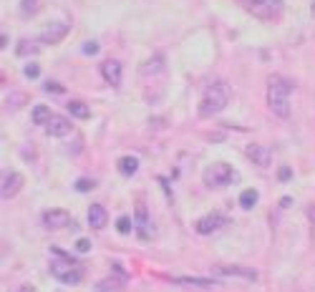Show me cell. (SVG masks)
<instances>
[{"mask_svg": "<svg viewBox=\"0 0 315 292\" xmlns=\"http://www.w3.org/2000/svg\"><path fill=\"white\" fill-rule=\"evenodd\" d=\"M229 96H232V91H229L227 83H212V86L204 91L202 101H199V116L209 118V116L220 114L229 103Z\"/></svg>", "mask_w": 315, "mask_h": 292, "instance_id": "cell-3", "label": "cell"}, {"mask_svg": "<svg viewBox=\"0 0 315 292\" xmlns=\"http://www.w3.org/2000/svg\"><path fill=\"white\" fill-rule=\"evenodd\" d=\"M136 169H139V159H134V156H124V159H119V172H121L124 176L136 174Z\"/></svg>", "mask_w": 315, "mask_h": 292, "instance_id": "cell-16", "label": "cell"}, {"mask_svg": "<svg viewBox=\"0 0 315 292\" xmlns=\"http://www.w3.org/2000/svg\"><path fill=\"white\" fill-rule=\"evenodd\" d=\"M280 206H283V209H287V206H292V199H290V197H283Z\"/></svg>", "mask_w": 315, "mask_h": 292, "instance_id": "cell-32", "label": "cell"}, {"mask_svg": "<svg viewBox=\"0 0 315 292\" xmlns=\"http://www.w3.org/2000/svg\"><path fill=\"white\" fill-rule=\"evenodd\" d=\"M20 186H23V176L18 172H5L3 174V199L8 202L10 197H15L20 192Z\"/></svg>", "mask_w": 315, "mask_h": 292, "instance_id": "cell-12", "label": "cell"}, {"mask_svg": "<svg viewBox=\"0 0 315 292\" xmlns=\"http://www.w3.org/2000/svg\"><path fill=\"white\" fill-rule=\"evenodd\" d=\"M212 272L220 277H242V280H257V272L250 267H240V264H215Z\"/></svg>", "mask_w": 315, "mask_h": 292, "instance_id": "cell-6", "label": "cell"}, {"mask_svg": "<svg viewBox=\"0 0 315 292\" xmlns=\"http://www.w3.org/2000/svg\"><path fill=\"white\" fill-rule=\"evenodd\" d=\"M68 33V23H51L43 33H40V43H61L63 38H66Z\"/></svg>", "mask_w": 315, "mask_h": 292, "instance_id": "cell-10", "label": "cell"}, {"mask_svg": "<svg viewBox=\"0 0 315 292\" xmlns=\"http://www.w3.org/2000/svg\"><path fill=\"white\" fill-rule=\"evenodd\" d=\"M247 156L252 159V164H257V166H270L272 164V151L262 144H250L247 146Z\"/></svg>", "mask_w": 315, "mask_h": 292, "instance_id": "cell-11", "label": "cell"}, {"mask_svg": "<svg viewBox=\"0 0 315 292\" xmlns=\"http://www.w3.org/2000/svg\"><path fill=\"white\" fill-rule=\"evenodd\" d=\"M23 73H26V78H38V76H40V68H38L35 63H28V66L23 68Z\"/></svg>", "mask_w": 315, "mask_h": 292, "instance_id": "cell-26", "label": "cell"}, {"mask_svg": "<svg viewBox=\"0 0 315 292\" xmlns=\"http://www.w3.org/2000/svg\"><path fill=\"white\" fill-rule=\"evenodd\" d=\"M161 68H164V58H161V56H154V58H149V60L141 66V73H144V76H152V73H159Z\"/></svg>", "mask_w": 315, "mask_h": 292, "instance_id": "cell-20", "label": "cell"}, {"mask_svg": "<svg viewBox=\"0 0 315 292\" xmlns=\"http://www.w3.org/2000/svg\"><path fill=\"white\" fill-rule=\"evenodd\" d=\"M51 255L56 260H51V275L63 282V285H78L83 280V267L71 260V255H63L61 249H51Z\"/></svg>", "mask_w": 315, "mask_h": 292, "instance_id": "cell-1", "label": "cell"}, {"mask_svg": "<svg viewBox=\"0 0 315 292\" xmlns=\"http://www.w3.org/2000/svg\"><path fill=\"white\" fill-rule=\"evenodd\" d=\"M177 282H179V285H187V287H204V290H209V287L217 285L215 280H204V277H179Z\"/></svg>", "mask_w": 315, "mask_h": 292, "instance_id": "cell-18", "label": "cell"}, {"mask_svg": "<svg viewBox=\"0 0 315 292\" xmlns=\"http://www.w3.org/2000/svg\"><path fill=\"white\" fill-rule=\"evenodd\" d=\"M43 88H46L48 93H63V86H61V83H53V81H48Z\"/></svg>", "mask_w": 315, "mask_h": 292, "instance_id": "cell-29", "label": "cell"}, {"mask_svg": "<svg viewBox=\"0 0 315 292\" xmlns=\"http://www.w3.org/2000/svg\"><path fill=\"white\" fill-rule=\"evenodd\" d=\"M83 53H86V56H96L98 53V43H94V40L86 43V46H83Z\"/></svg>", "mask_w": 315, "mask_h": 292, "instance_id": "cell-30", "label": "cell"}, {"mask_svg": "<svg viewBox=\"0 0 315 292\" xmlns=\"http://www.w3.org/2000/svg\"><path fill=\"white\" fill-rule=\"evenodd\" d=\"M237 179H240L237 172H235L229 164H224V161L212 164V166L204 172V184H207V186H227V184H232V181H237Z\"/></svg>", "mask_w": 315, "mask_h": 292, "instance_id": "cell-4", "label": "cell"}, {"mask_svg": "<svg viewBox=\"0 0 315 292\" xmlns=\"http://www.w3.org/2000/svg\"><path fill=\"white\" fill-rule=\"evenodd\" d=\"M101 76L106 83H111V86H119L121 83V63L119 60H103L101 63Z\"/></svg>", "mask_w": 315, "mask_h": 292, "instance_id": "cell-13", "label": "cell"}, {"mask_svg": "<svg viewBox=\"0 0 315 292\" xmlns=\"http://www.w3.org/2000/svg\"><path fill=\"white\" fill-rule=\"evenodd\" d=\"M28 53H38V46H31L28 40H20V46H18V56H28Z\"/></svg>", "mask_w": 315, "mask_h": 292, "instance_id": "cell-24", "label": "cell"}, {"mask_svg": "<svg viewBox=\"0 0 315 292\" xmlns=\"http://www.w3.org/2000/svg\"><path fill=\"white\" fill-rule=\"evenodd\" d=\"M58 292H61V290H58Z\"/></svg>", "mask_w": 315, "mask_h": 292, "instance_id": "cell-34", "label": "cell"}, {"mask_svg": "<svg viewBox=\"0 0 315 292\" xmlns=\"http://www.w3.org/2000/svg\"><path fill=\"white\" fill-rule=\"evenodd\" d=\"M292 176V169H290V166H280V169H278V179L280 181H287Z\"/></svg>", "mask_w": 315, "mask_h": 292, "instance_id": "cell-28", "label": "cell"}, {"mask_svg": "<svg viewBox=\"0 0 315 292\" xmlns=\"http://www.w3.org/2000/svg\"><path fill=\"white\" fill-rule=\"evenodd\" d=\"M94 186H96L94 179H78V181H76V189H78V192H91Z\"/></svg>", "mask_w": 315, "mask_h": 292, "instance_id": "cell-25", "label": "cell"}, {"mask_svg": "<svg viewBox=\"0 0 315 292\" xmlns=\"http://www.w3.org/2000/svg\"><path fill=\"white\" fill-rule=\"evenodd\" d=\"M38 5H35V0H23V5H20V10L23 13H33Z\"/></svg>", "mask_w": 315, "mask_h": 292, "instance_id": "cell-31", "label": "cell"}, {"mask_svg": "<svg viewBox=\"0 0 315 292\" xmlns=\"http://www.w3.org/2000/svg\"><path fill=\"white\" fill-rule=\"evenodd\" d=\"M18 292H35V287H31V285H20Z\"/></svg>", "mask_w": 315, "mask_h": 292, "instance_id": "cell-33", "label": "cell"}, {"mask_svg": "<svg viewBox=\"0 0 315 292\" xmlns=\"http://www.w3.org/2000/svg\"><path fill=\"white\" fill-rule=\"evenodd\" d=\"M76 249H78L81 255H86V252H91V242L89 239H78L76 242Z\"/></svg>", "mask_w": 315, "mask_h": 292, "instance_id": "cell-27", "label": "cell"}, {"mask_svg": "<svg viewBox=\"0 0 315 292\" xmlns=\"http://www.w3.org/2000/svg\"><path fill=\"white\" fill-rule=\"evenodd\" d=\"M106 219H109L106 209H103L101 204H91V209H89V224L94 229H101V227H106Z\"/></svg>", "mask_w": 315, "mask_h": 292, "instance_id": "cell-14", "label": "cell"}, {"mask_svg": "<svg viewBox=\"0 0 315 292\" xmlns=\"http://www.w3.org/2000/svg\"><path fill=\"white\" fill-rule=\"evenodd\" d=\"M245 8L260 20H278L283 13V0H245Z\"/></svg>", "mask_w": 315, "mask_h": 292, "instance_id": "cell-5", "label": "cell"}, {"mask_svg": "<svg viewBox=\"0 0 315 292\" xmlns=\"http://www.w3.org/2000/svg\"><path fill=\"white\" fill-rule=\"evenodd\" d=\"M71 129H73V123L66 118V116H51V121L46 123V134L48 136H68L71 134Z\"/></svg>", "mask_w": 315, "mask_h": 292, "instance_id": "cell-9", "label": "cell"}, {"mask_svg": "<svg viewBox=\"0 0 315 292\" xmlns=\"http://www.w3.org/2000/svg\"><path fill=\"white\" fill-rule=\"evenodd\" d=\"M134 227H136V224H134V219H131V217H119V219H116V229H119L121 234H129Z\"/></svg>", "mask_w": 315, "mask_h": 292, "instance_id": "cell-23", "label": "cell"}, {"mask_svg": "<svg viewBox=\"0 0 315 292\" xmlns=\"http://www.w3.org/2000/svg\"><path fill=\"white\" fill-rule=\"evenodd\" d=\"M43 224H46L48 229H61V227L73 224V219H71V214H68L66 209H48V212L43 214Z\"/></svg>", "mask_w": 315, "mask_h": 292, "instance_id": "cell-8", "label": "cell"}, {"mask_svg": "<svg viewBox=\"0 0 315 292\" xmlns=\"http://www.w3.org/2000/svg\"><path fill=\"white\" fill-rule=\"evenodd\" d=\"M66 106H68L71 116H76V118H89L91 116V109L83 101H71V103H66Z\"/></svg>", "mask_w": 315, "mask_h": 292, "instance_id": "cell-19", "label": "cell"}, {"mask_svg": "<svg viewBox=\"0 0 315 292\" xmlns=\"http://www.w3.org/2000/svg\"><path fill=\"white\" fill-rule=\"evenodd\" d=\"M257 199H260L257 189H245V192L240 194V206H242V209H252V206L257 204Z\"/></svg>", "mask_w": 315, "mask_h": 292, "instance_id": "cell-21", "label": "cell"}, {"mask_svg": "<svg viewBox=\"0 0 315 292\" xmlns=\"http://www.w3.org/2000/svg\"><path fill=\"white\" fill-rule=\"evenodd\" d=\"M51 109L48 106H43V103H38V106L33 109V123H38V126H46V123L51 121Z\"/></svg>", "mask_w": 315, "mask_h": 292, "instance_id": "cell-17", "label": "cell"}, {"mask_svg": "<svg viewBox=\"0 0 315 292\" xmlns=\"http://www.w3.org/2000/svg\"><path fill=\"white\" fill-rule=\"evenodd\" d=\"M224 222H227V219H224L222 214L212 212V214H207V217L197 219L194 229H197L199 234H212V232H217V229H222V224H224Z\"/></svg>", "mask_w": 315, "mask_h": 292, "instance_id": "cell-7", "label": "cell"}, {"mask_svg": "<svg viewBox=\"0 0 315 292\" xmlns=\"http://www.w3.org/2000/svg\"><path fill=\"white\" fill-rule=\"evenodd\" d=\"M96 292H121V285L116 280H101L96 285Z\"/></svg>", "mask_w": 315, "mask_h": 292, "instance_id": "cell-22", "label": "cell"}, {"mask_svg": "<svg viewBox=\"0 0 315 292\" xmlns=\"http://www.w3.org/2000/svg\"><path fill=\"white\" fill-rule=\"evenodd\" d=\"M136 229H139V234H141V239H149L152 237V232H149V219H146V209L139 204L136 206Z\"/></svg>", "mask_w": 315, "mask_h": 292, "instance_id": "cell-15", "label": "cell"}, {"mask_svg": "<svg viewBox=\"0 0 315 292\" xmlns=\"http://www.w3.org/2000/svg\"><path fill=\"white\" fill-rule=\"evenodd\" d=\"M295 88L290 81L280 78V76H272L270 78V86H267V103H270V109L275 116L280 118H287L290 116V103H287V96L290 91Z\"/></svg>", "mask_w": 315, "mask_h": 292, "instance_id": "cell-2", "label": "cell"}]
</instances>
